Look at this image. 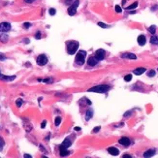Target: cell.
<instances>
[{
  "label": "cell",
  "instance_id": "d590c367",
  "mask_svg": "<svg viewBox=\"0 0 158 158\" xmlns=\"http://www.w3.org/2000/svg\"><path fill=\"white\" fill-rule=\"evenodd\" d=\"M5 58H6V57H5V56H4V55H2V54H1V53H0V60H4V59H5Z\"/></svg>",
  "mask_w": 158,
  "mask_h": 158
},
{
  "label": "cell",
  "instance_id": "f546056e",
  "mask_svg": "<svg viewBox=\"0 0 158 158\" xmlns=\"http://www.w3.org/2000/svg\"><path fill=\"white\" fill-rule=\"evenodd\" d=\"M121 11H122L121 7H120L119 5H116V6H115V12H116V13H121Z\"/></svg>",
  "mask_w": 158,
  "mask_h": 158
},
{
  "label": "cell",
  "instance_id": "f35d334b",
  "mask_svg": "<svg viewBox=\"0 0 158 158\" xmlns=\"http://www.w3.org/2000/svg\"><path fill=\"white\" fill-rule=\"evenodd\" d=\"M123 158H131V155H128V154H125V155H123Z\"/></svg>",
  "mask_w": 158,
  "mask_h": 158
},
{
  "label": "cell",
  "instance_id": "ffe728a7",
  "mask_svg": "<svg viewBox=\"0 0 158 158\" xmlns=\"http://www.w3.org/2000/svg\"><path fill=\"white\" fill-rule=\"evenodd\" d=\"M138 7V2H134L133 4H131L130 6H128V7H126V10H134V9H136Z\"/></svg>",
  "mask_w": 158,
  "mask_h": 158
},
{
  "label": "cell",
  "instance_id": "2e32d148",
  "mask_svg": "<svg viewBox=\"0 0 158 158\" xmlns=\"http://www.w3.org/2000/svg\"><path fill=\"white\" fill-rule=\"evenodd\" d=\"M88 64L90 65V66H95V65H97V63H98V59L94 56V57H89V59H88Z\"/></svg>",
  "mask_w": 158,
  "mask_h": 158
},
{
  "label": "cell",
  "instance_id": "836d02e7",
  "mask_svg": "<svg viewBox=\"0 0 158 158\" xmlns=\"http://www.w3.org/2000/svg\"><path fill=\"white\" fill-rule=\"evenodd\" d=\"M46 124H47V121L44 120V121L41 123V127H42V128H45V127H46Z\"/></svg>",
  "mask_w": 158,
  "mask_h": 158
},
{
  "label": "cell",
  "instance_id": "e0dca14e",
  "mask_svg": "<svg viewBox=\"0 0 158 158\" xmlns=\"http://www.w3.org/2000/svg\"><path fill=\"white\" fill-rule=\"evenodd\" d=\"M144 72H145V68H144V67L137 68V69H135V70H134V74H135V75H137V76H140V75L144 74Z\"/></svg>",
  "mask_w": 158,
  "mask_h": 158
},
{
  "label": "cell",
  "instance_id": "9c48e42d",
  "mask_svg": "<svg viewBox=\"0 0 158 158\" xmlns=\"http://www.w3.org/2000/svg\"><path fill=\"white\" fill-rule=\"evenodd\" d=\"M16 79V76H4V75H0V80L6 81V82H11L14 81Z\"/></svg>",
  "mask_w": 158,
  "mask_h": 158
},
{
  "label": "cell",
  "instance_id": "e575fe53",
  "mask_svg": "<svg viewBox=\"0 0 158 158\" xmlns=\"http://www.w3.org/2000/svg\"><path fill=\"white\" fill-rule=\"evenodd\" d=\"M30 26H31V24H30V23H27V22L23 24V27H25V28H28V27H30Z\"/></svg>",
  "mask_w": 158,
  "mask_h": 158
},
{
  "label": "cell",
  "instance_id": "b9f144b4",
  "mask_svg": "<svg viewBox=\"0 0 158 158\" xmlns=\"http://www.w3.org/2000/svg\"><path fill=\"white\" fill-rule=\"evenodd\" d=\"M24 157H25V158H26V157H27V158H31V155H28V154H24Z\"/></svg>",
  "mask_w": 158,
  "mask_h": 158
},
{
  "label": "cell",
  "instance_id": "4fadbf2b",
  "mask_svg": "<svg viewBox=\"0 0 158 158\" xmlns=\"http://www.w3.org/2000/svg\"><path fill=\"white\" fill-rule=\"evenodd\" d=\"M71 144H72V140H71L70 138H66V139L63 141V143L61 144V145L64 146V147H66V148H68L69 146H71Z\"/></svg>",
  "mask_w": 158,
  "mask_h": 158
},
{
  "label": "cell",
  "instance_id": "ee69618b",
  "mask_svg": "<svg viewBox=\"0 0 158 158\" xmlns=\"http://www.w3.org/2000/svg\"><path fill=\"white\" fill-rule=\"evenodd\" d=\"M0 75H1V73H0Z\"/></svg>",
  "mask_w": 158,
  "mask_h": 158
},
{
  "label": "cell",
  "instance_id": "30bf717a",
  "mask_svg": "<svg viewBox=\"0 0 158 158\" xmlns=\"http://www.w3.org/2000/svg\"><path fill=\"white\" fill-rule=\"evenodd\" d=\"M108 152L111 155H113V156H117L119 154V150L117 148H115V147H109L108 148Z\"/></svg>",
  "mask_w": 158,
  "mask_h": 158
},
{
  "label": "cell",
  "instance_id": "44dd1931",
  "mask_svg": "<svg viewBox=\"0 0 158 158\" xmlns=\"http://www.w3.org/2000/svg\"><path fill=\"white\" fill-rule=\"evenodd\" d=\"M38 82H44V83H52V79L51 78H48V79H44V80H41V79H38Z\"/></svg>",
  "mask_w": 158,
  "mask_h": 158
},
{
  "label": "cell",
  "instance_id": "52a82bcc",
  "mask_svg": "<svg viewBox=\"0 0 158 158\" xmlns=\"http://www.w3.org/2000/svg\"><path fill=\"white\" fill-rule=\"evenodd\" d=\"M10 30H11V24L9 22L0 23V31H1V32H8Z\"/></svg>",
  "mask_w": 158,
  "mask_h": 158
},
{
  "label": "cell",
  "instance_id": "ac0fdd59",
  "mask_svg": "<svg viewBox=\"0 0 158 158\" xmlns=\"http://www.w3.org/2000/svg\"><path fill=\"white\" fill-rule=\"evenodd\" d=\"M9 40V37L8 35L6 34H2V35H0V42H2V43H7Z\"/></svg>",
  "mask_w": 158,
  "mask_h": 158
},
{
  "label": "cell",
  "instance_id": "cb8c5ba5",
  "mask_svg": "<svg viewBox=\"0 0 158 158\" xmlns=\"http://www.w3.org/2000/svg\"><path fill=\"white\" fill-rule=\"evenodd\" d=\"M131 80H132V75H131V74L126 75V76L124 77V81H125V82H130Z\"/></svg>",
  "mask_w": 158,
  "mask_h": 158
},
{
  "label": "cell",
  "instance_id": "7c38bea8",
  "mask_svg": "<svg viewBox=\"0 0 158 158\" xmlns=\"http://www.w3.org/2000/svg\"><path fill=\"white\" fill-rule=\"evenodd\" d=\"M156 150L154 148H151V149H148L146 150L144 153V157H152L154 154H155Z\"/></svg>",
  "mask_w": 158,
  "mask_h": 158
},
{
  "label": "cell",
  "instance_id": "5bb4252c",
  "mask_svg": "<svg viewBox=\"0 0 158 158\" xmlns=\"http://www.w3.org/2000/svg\"><path fill=\"white\" fill-rule=\"evenodd\" d=\"M145 42H146V39H145L144 35H140L138 37V43H139L140 46H144L145 44Z\"/></svg>",
  "mask_w": 158,
  "mask_h": 158
},
{
  "label": "cell",
  "instance_id": "9a60e30c",
  "mask_svg": "<svg viewBox=\"0 0 158 158\" xmlns=\"http://www.w3.org/2000/svg\"><path fill=\"white\" fill-rule=\"evenodd\" d=\"M122 58H129V59H136L137 56L134 54V53H130V52H127V53H123L121 55Z\"/></svg>",
  "mask_w": 158,
  "mask_h": 158
},
{
  "label": "cell",
  "instance_id": "5b68a950",
  "mask_svg": "<svg viewBox=\"0 0 158 158\" xmlns=\"http://www.w3.org/2000/svg\"><path fill=\"white\" fill-rule=\"evenodd\" d=\"M48 63V57L45 54H40L37 57V64L39 66H44Z\"/></svg>",
  "mask_w": 158,
  "mask_h": 158
},
{
  "label": "cell",
  "instance_id": "ba28073f",
  "mask_svg": "<svg viewBox=\"0 0 158 158\" xmlns=\"http://www.w3.org/2000/svg\"><path fill=\"white\" fill-rule=\"evenodd\" d=\"M118 143H119L120 144L124 145V146H128V145L131 144V141H130V139L127 138V137H122L121 139H119Z\"/></svg>",
  "mask_w": 158,
  "mask_h": 158
},
{
  "label": "cell",
  "instance_id": "7a4b0ae2",
  "mask_svg": "<svg viewBox=\"0 0 158 158\" xmlns=\"http://www.w3.org/2000/svg\"><path fill=\"white\" fill-rule=\"evenodd\" d=\"M66 46L69 54H75V52L79 49V43L77 41H68L66 43Z\"/></svg>",
  "mask_w": 158,
  "mask_h": 158
},
{
  "label": "cell",
  "instance_id": "d4e9b609",
  "mask_svg": "<svg viewBox=\"0 0 158 158\" xmlns=\"http://www.w3.org/2000/svg\"><path fill=\"white\" fill-rule=\"evenodd\" d=\"M4 144H5V142H4V140L0 137V151H1L2 149H3V146H4Z\"/></svg>",
  "mask_w": 158,
  "mask_h": 158
},
{
  "label": "cell",
  "instance_id": "484cf974",
  "mask_svg": "<svg viewBox=\"0 0 158 158\" xmlns=\"http://www.w3.org/2000/svg\"><path fill=\"white\" fill-rule=\"evenodd\" d=\"M60 122H61V118H60L59 116L55 117V120H54V124H55V126H58V125L60 124Z\"/></svg>",
  "mask_w": 158,
  "mask_h": 158
},
{
  "label": "cell",
  "instance_id": "603a6c76",
  "mask_svg": "<svg viewBox=\"0 0 158 158\" xmlns=\"http://www.w3.org/2000/svg\"><path fill=\"white\" fill-rule=\"evenodd\" d=\"M148 31H149L151 34H154V33L156 32V26H155V25H151V26H149Z\"/></svg>",
  "mask_w": 158,
  "mask_h": 158
},
{
  "label": "cell",
  "instance_id": "74e56055",
  "mask_svg": "<svg viewBox=\"0 0 158 158\" xmlns=\"http://www.w3.org/2000/svg\"><path fill=\"white\" fill-rule=\"evenodd\" d=\"M157 9H158V6H157V5L153 6V8H151V10H152V11H154V10H157Z\"/></svg>",
  "mask_w": 158,
  "mask_h": 158
},
{
  "label": "cell",
  "instance_id": "8992f818",
  "mask_svg": "<svg viewBox=\"0 0 158 158\" xmlns=\"http://www.w3.org/2000/svg\"><path fill=\"white\" fill-rule=\"evenodd\" d=\"M95 57L98 59V61L100 60H103L105 58V50H102V49H99L95 51Z\"/></svg>",
  "mask_w": 158,
  "mask_h": 158
},
{
  "label": "cell",
  "instance_id": "83f0119b",
  "mask_svg": "<svg viewBox=\"0 0 158 158\" xmlns=\"http://www.w3.org/2000/svg\"><path fill=\"white\" fill-rule=\"evenodd\" d=\"M22 103H23L22 99H18V100L16 101V105H17L18 107H21V106L22 105Z\"/></svg>",
  "mask_w": 158,
  "mask_h": 158
},
{
  "label": "cell",
  "instance_id": "277c9868",
  "mask_svg": "<svg viewBox=\"0 0 158 158\" xmlns=\"http://www.w3.org/2000/svg\"><path fill=\"white\" fill-rule=\"evenodd\" d=\"M79 4H80V1H79V0H76V1H74L73 4L68 8V14L70 16H74L77 13V9L79 7Z\"/></svg>",
  "mask_w": 158,
  "mask_h": 158
},
{
  "label": "cell",
  "instance_id": "7402d4cb",
  "mask_svg": "<svg viewBox=\"0 0 158 158\" xmlns=\"http://www.w3.org/2000/svg\"><path fill=\"white\" fill-rule=\"evenodd\" d=\"M92 111H90V110H88L87 112H86V120H89L91 117H92Z\"/></svg>",
  "mask_w": 158,
  "mask_h": 158
},
{
  "label": "cell",
  "instance_id": "1f68e13d",
  "mask_svg": "<svg viewBox=\"0 0 158 158\" xmlns=\"http://www.w3.org/2000/svg\"><path fill=\"white\" fill-rule=\"evenodd\" d=\"M35 38H36V39H38V40H39V39H41V32H40V31H38V32L36 33Z\"/></svg>",
  "mask_w": 158,
  "mask_h": 158
},
{
  "label": "cell",
  "instance_id": "d6986e66",
  "mask_svg": "<svg viewBox=\"0 0 158 158\" xmlns=\"http://www.w3.org/2000/svg\"><path fill=\"white\" fill-rule=\"evenodd\" d=\"M150 43L152 44V45H158V37L157 36H151V38H150Z\"/></svg>",
  "mask_w": 158,
  "mask_h": 158
},
{
  "label": "cell",
  "instance_id": "7bdbcfd3",
  "mask_svg": "<svg viewBox=\"0 0 158 158\" xmlns=\"http://www.w3.org/2000/svg\"><path fill=\"white\" fill-rule=\"evenodd\" d=\"M70 1H72V0H66V3H70Z\"/></svg>",
  "mask_w": 158,
  "mask_h": 158
},
{
  "label": "cell",
  "instance_id": "8d00e7d4",
  "mask_svg": "<svg viewBox=\"0 0 158 158\" xmlns=\"http://www.w3.org/2000/svg\"><path fill=\"white\" fill-rule=\"evenodd\" d=\"M24 1H25L26 3H32V2L35 1V0H24Z\"/></svg>",
  "mask_w": 158,
  "mask_h": 158
},
{
  "label": "cell",
  "instance_id": "4dcf8cb0",
  "mask_svg": "<svg viewBox=\"0 0 158 158\" xmlns=\"http://www.w3.org/2000/svg\"><path fill=\"white\" fill-rule=\"evenodd\" d=\"M98 25L101 26V27H103V28H107V27H109L107 24H105V23H103V22H98Z\"/></svg>",
  "mask_w": 158,
  "mask_h": 158
},
{
  "label": "cell",
  "instance_id": "d6a6232c",
  "mask_svg": "<svg viewBox=\"0 0 158 158\" xmlns=\"http://www.w3.org/2000/svg\"><path fill=\"white\" fill-rule=\"evenodd\" d=\"M100 129H101V127H100V126H97V127H95V128L92 130V132H93V133H97Z\"/></svg>",
  "mask_w": 158,
  "mask_h": 158
},
{
  "label": "cell",
  "instance_id": "60d3db41",
  "mask_svg": "<svg viewBox=\"0 0 158 158\" xmlns=\"http://www.w3.org/2000/svg\"><path fill=\"white\" fill-rule=\"evenodd\" d=\"M75 130L76 131H81V127H75Z\"/></svg>",
  "mask_w": 158,
  "mask_h": 158
},
{
  "label": "cell",
  "instance_id": "8fae6325",
  "mask_svg": "<svg viewBox=\"0 0 158 158\" xmlns=\"http://www.w3.org/2000/svg\"><path fill=\"white\" fill-rule=\"evenodd\" d=\"M59 149H60V155H61L62 157L67 156V155H69V153H70V151H69L66 147H64V146H62V145L59 146Z\"/></svg>",
  "mask_w": 158,
  "mask_h": 158
},
{
  "label": "cell",
  "instance_id": "6da1fadb",
  "mask_svg": "<svg viewBox=\"0 0 158 158\" xmlns=\"http://www.w3.org/2000/svg\"><path fill=\"white\" fill-rule=\"evenodd\" d=\"M111 89V87L109 86L106 85H101V86H93L92 88L88 89V92H95V93H106L107 91H109Z\"/></svg>",
  "mask_w": 158,
  "mask_h": 158
},
{
  "label": "cell",
  "instance_id": "f1b7e54d",
  "mask_svg": "<svg viewBox=\"0 0 158 158\" xmlns=\"http://www.w3.org/2000/svg\"><path fill=\"white\" fill-rule=\"evenodd\" d=\"M55 12H56V11H55V9H53V8H51V9L49 10V14H50V16H54V15H55Z\"/></svg>",
  "mask_w": 158,
  "mask_h": 158
},
{
  "label": "cell",
  "instance_id": "3957f363",
  "mask_svg": "<svg viewBox=\"0 0 158 158\" xmlns=\"http://www.w3.org/2000/svg\"><path fill=\"white\" fill-rule=\"evenodd\" d=\"M86 56V52L85 50H80L77 53V55H76V59H75L76 63L78 65H83L85 63Z\"/></svg>",
  "mask_w": 158,
  "mask_h": 158
},
{
  "label": "cell",
  "instance_id": "4316f807",
  "mask_svg": "<svg viewBox=\"0 0 158 158\" xmlns=\"http://www.w3.org/2000/svg\"><path fill=\"white\" fill-rule=\"evenodd\" d=\"M155 76V71L154 70H150L147 72V77H154Z\"/></svg>",
  "mask_w": 158,
  "mask_h": 158
},
{
  "label": "cell",
  "instance_id": "ab89813d",
  "mask_svg": "<svg viewBox=\"0 0 158 158\" xmlns=\"http://www.w3.org/2000/svg\"><path fill=\"white\" fill-rule=\"evenodd\" d=\"M128 115H131V112H127L124 114V116H128Z\"/></svg>",
  "mask_w": 158,
  "mask_h": 158
}]
</instances>
